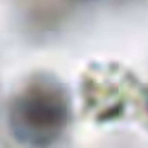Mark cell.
<instances>
[{
  "label": "cell",
  "instance_id": "1",
  "mask_svg": "<svg viewBox=\"0 0 148 148\" xmlns=\"http://www.w3.org/2000/svg\"><path fill=\"white\" fill-rule=\"evenodd\" d=\"M15 117L34 140L41 135L49 140L65 125L67 103L56 88H34L21 98Z\"/></svg>",
  "mask_w": 148,
  "mask_h": 148
}]
</instances>
